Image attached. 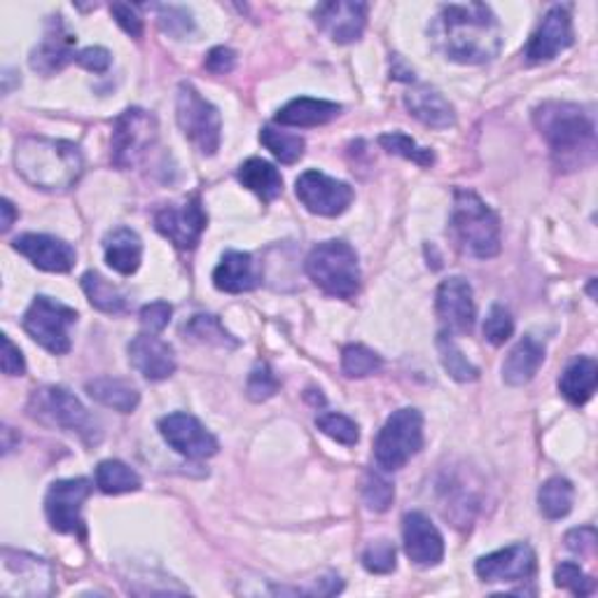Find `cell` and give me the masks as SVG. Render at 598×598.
Wrapping results in <instances>:
<instances>
[{
  "mask_svg": "<svg viewBox=\"0 0 598 598\" xmlns=\"http://www.w3.org/2000/svg\"><path fill=\"white\" fill-rule=\"evenodd\" d=\"M12 248L22 253L24 258L43 271L52 273H66L75 267L78 253L71 244H66L63 238L49 236V234H22L12 242Z\"/></svg>",
  "mask_w": 598,
  "mask_h": 598,
  "instance_id": "ffe728a7",
  "label": "cell"
},
{
  "mask_svg": "<svg viewBox=\"0 0 598 598\" xmlns=\"http://www.w3.org/2000/svg\"><path fill=\"white\" fill-rule=\"evenodd\" d=\"M14 166L28 185L45 192H66L82 178L84 157L75 143L26 136L14 148Z\"/></svg>",
  "mask_w": 598,
  "mask_h": 598,
  "instance_id": "3957f363",
  "label": "cell"
},
{
  "mask_svg": "<svg viewBox=\"0 0 598 598\" xmlns=\"http://www.w3.org/2000/svg\"><path fill=\"white\" fill-rule=\"evenodd\" d=\"M92 482L82 480V477L78 480H59L49 486L45 495V515L57 533L84 538L82 507L92 495Z\"/></svg>",
  "mask_w": 598,
  "mask_h": 598,
  "instance_id": "8fae6325",
  "label": "cell"
},
{
  "mask_svg": "<svg viewBox=\"0 0 598 598\" xmlns=\"http://www.w3.org/2000/svg\"><path fill=\"white\" fill-rule=\"evenodd\" d=\"M75 61L92 73H106L110 68L113 57L106 47H87V49H82V52H78Z\"/></svg>",
  "mask_w": 598,
  "mask_h": 598,
  "instance_id": "681fc988",
  "label": "cell"
},
{
  "mask_svg": "<svg viewBox=\"0 0 598 598\" xmlns=\"http://www.w3.org/2000/svg\"><path fill=\"white\" fill-rule=\"evenodd\" d=\"M31 417L47 421L68 433H78L87 442H94L96 437V423L92 414L84 409V404L73 396L71 390L61 386H49L43 390H36L31 398Z\"/></svg>",
  "mask_w": 598,
  "mask_h": 598,
  "instance_id": "30bf717a",
  "label": "cell"
},
{
  "mask_svg": "<svg viewBox=\"0 0 598 598\" xmlns=\"http://www.w3.org/2000/svg\"><path fill=\"white\" fill-rule=\"evenodd\" d=\"M171 314H174V309H171L168 302H152V304L143 306V312H141L143 328L152 335L162 332L168 326Z\"/></svg>",
  "mask_w": 598,
  "mask_h": 598,
  "instance_id": "c3c4849f",
  "label": "cell"
},
{
  "mask_svg": "<svg viewBox=\"0 0 598 598\" xmlns=\"http://www.w3.org/2000/svg\"><path fill=\"white\" fill-rule=\"evenodd\" d=\"M75 36L66 28L61 16H52V22L47 24V31L43 40L33 47L31 52V68L40 75H55L63 68L75 61Z\"/></svg>",
  "mask_w": 598,
  "mask_h": 598,
  "instance_id": "44dd1931",
  "label": "cell"
},
{
  "mask_svg": "<svg viewBox=\"0 0 598 598\" xmlns=\"http://www.w3.org/2000/svg\"><path fill=\"white\" fill-rule=\"evenodd\" d=\"M566 547L575 554H591L596 547V528L594 526H579L566 533Z\"/></svg>",
  "mask_w": 598,
  "mask_h": 598,
  "instance_id": "f907efd6",
  "label": "cell"
},
{
  "mask_svg": "<svg viewBox=\"0 0 598 598\" xmlns=\"http://www.w3.org/2000/svg\"><path fill=\"white\" fill-rule=\"evenodd\" d=\"M423 447V417L419 409L404 407L392 412L374 444V460L384 472L404 468Z\"/></svg>",
  "mask_w": 598,
  "mask_h": 598,
  "instance_id": "8992f818",
  "label": "cell"
},
{
  "mask_svg": "<svg viewBox=\"0 0 598 598\" xmlns=\"http://www.w3.org/2000/svg\"><path fill=\"white\" fill-rule=\"evenodd\" d=\"M176 117L185 139L190 141L201 155H215L222 136L220 110L211 101L203 98L192 84H180L178 87Z\"/></svg>",
  "mask_w": 598,
  "mask_h": 598,
  "instance_id": "ba28073f",
  "label": "cell"
},
{
  "mask_svg": "<svg viewBox=\"0 0 598 598\" xmlns=\"http://www.w3.org/2000/svg\"><path fill=\"white\" fill-rule=\"evenodd\" d=\"M431 38L444 59L466 66L486 63L503 47L499 16L484 3L442 5L431 24Z\"/></svg>",
  "mask_w": 598,
  "mask_h": 598,
  "instance_id": "6da1fadb",
  "label": "cell"
},
{
  "mask_svg": "<svg viewBox=\"0 0 598 598\" xmlns=\"http://www.w3.org/2000/svg\"><path fill=\"white\" fill-rule=\"evenodd\" d=\"M82 290H84V295H87L90 304L98 312H104V314L127 312V297L122 295V290L115 288L110 281H106L96 271L84 273Z\"/></svg>",
  "mask_w": 598,
  "mask_h": 598,
  "instance_id": "d6a6232c",
  "label": "cell"
},
{
  "mask_svg": "<svg viewBox=\"0 0 598 598\" xmlns=\"http://www.w3.org/2000/svg\"><path fill=\"white\" fill-rule=\"evenodd\" d=\"M157 117L143 108H127L115 117L110 139V162L117 168L141 164L157 141Z\"/></svg>",
  "mask_w": 598,
  "mask_h": 598,
  "instance_id": "52a82bcc",
  "label": "cell"
},
{
  "mask_svg": "<svg viewBox=\"0 0 598 598\" xmlns=\"http://www.w3.org/2000/svg\"><path fill=\"white\" fill-rule=\"evenodd\" d=\"M316 425L320 433H326L328 437H332L339 444H347V447H353L361 439V431H357L355 421H351L344 414H320L316 419Z\"/></svg>",
  "mask_w": 598,
  "mask_h": 598,
  "instance_id": "ab89813d",
  "label": "cell"
},
{
  "mask_svg": "<svg viewBox=\"0 0 598 598\" xmlns=\"http://www.w3.org/2000/svg\"><path fill=\"white\" fill-rule=\"evenodd\" d=\"M596 379H598V367L594 357H577V361H573L568 370L563 372V377L559 379L561 396L571 404H577V407L585 404L594 396Z\"/></svg>",
  "mask_w": 598,
  "mask_h": 598,
  "instance_id": "f546056e",
  "label": "cell"
},
{
  "mask_svg": "<svg viewBox=\"0 0 598 598\" xmlns=\"http://www.w3.org/2000/svg\"><path fill=\"white\" fill-rule=\"evenodd\" d=\"M160 433L171 449L187 458H211L218 454L215 435L197 417L176 412L160 421Z\"/></svg>",
  "mask_w": 598,
  "mask_h": 598,
  "instance_id": "9a60e30c",
  "label": "cell"
},
{
  "mask_svg": "<svg viewBox=\"0 0 598 598\" xmlns=\"http://www.w3.org/2000/svg\"><path fill=\"white\" fill-rule=\"evenodd\" d=\"M306 273L323 290L337 300H353L361 293V265L357 253L347 242H323L309 258H306Z\"/></svg>",
  "mask_w": 598,
  "mask_h": 598,
  "instance_id": "5b68a950",
  "label": "cell"
},
{
  "mask_svg": "<svg viewBox=\"0 0 598 598\" xmlns=\"http://www.w3.org/2000/svg\"><path fill=\"white\" fill-rule=\"evenodd\" d=\"M295 192L306 211L323 218L341 215L349 211L353 201L351 185L320 174V171H306V174H302L295 183Z\"/></svg>",
  "mask_w": 598,
  "mask_h": 598,
  "instance_id": "4fadbf2b",
  "label": "cell"
},
{
  "mask_svg": "<svg viewBox=\"0 0 598 598\" xmlns=\"http://www.w3.org/2000/svg\"><path fill=\"white\" fill-rule=\"evenodd\" d=\"M341 106L323 98H293L277 113V122L283 127H323L339 117Z\"/></svg>",
  "mask_w": 598,
  "mask_h": 598,
  "instance_id": "484cf974",
  "label": "cell"
},
{
  "mask_svg": "<svg viewBox=\"0 0 598 598\" xmlns=\"http://www.w3.org/2000/svg\"><path fill=\"white\" fill-rule=\"evenodd\" d=\"M390 78L392 80H402V82H417L412 68H407V63L400 57H392V66H390Z\"/></svg>",
  "mask_w": 598,
  "mask_h": 598,
  "instance_id": "db71d44e",
  "label": "cell"
},
{
  "mask_svg": "<svg viewBox=\"0 0 598 598\" xmlns=\"http://www.w3.org/2000/svg\"><path fill=\"white\" fill-rule=\"evenodd\" d=\"M262 277L258 262L250 253H242V250H230L222 255L220 265L213 271V285L222 293L230 295H242V293H250L260 285Z\"/></svg>",
  "mask_w": 598,
  "mask_h": 598,
  "instance_id": "cb8c5ba5",
  "label": "cell"
},
{
  "mask_svg": "<svg viewBox=\"0 0 598 598\" xmlns=\"http://www.w3.org/2000/svg\"><path fill=\"white\" fill-rule=\"evenodd\" d=\"M3 566L8 577L3 583L5 596H49L55 589V571L45 559L26 552H3Z\"/></svg>",
  "mask_w": 598,
  "mask_h": 598,
  "instance_id": "5bb4252c",
  "label": "cell"
},
{
  "mask_svg": "<svg viewBox=\"0 0 598 598\" xmlns=\"http://www.w3.org/2000/svg\"><path fill=\"white\" fill-rule=\"evenodd\" d=\"M437 351H439V361L444 365V370L449 372V377L460 382V384H468V382H477L480 379V370H477L468 357L464 355V351L458 349V344L454 341L452 332H442L437 337Z\"/></svg>",
  "mask_w": 598,
  "mask_h": 598,
  "instance_id": "e575fe53",
  "label": "cell"
},
{
  "mask_svg": "<svg viewBox=\"0 0 598 598\" xmlns=\"http://www.w3.org/2000/svg\"><path fill=\"white\" fill-rule=\"evenodd\" d=\"M452 232L460 250L477 260H489L501 253V220L495 211L470 190L454 192Z\"/></svg>",
  "mask_w": 598,
  "mask_h": 598,
  "instance_id": "277c9868",
  "label": "cell"
},
{
  "mask_svg": "<svg viewBox=\"0 0 598 598\" xmlns=\"http://www.w3.org/2000/svg\"><path fill=\"white\" fill-rule=\"evenodd\" d=\"M575 43V33H573V20L568 8H552L542 16L540 26L531 36L526 45L524 57L528 63H542V61H552L559 57L563 49H568Z\"/></svg>",
  "mask_w": 598,
  "mask_h": 598,
  "instance_id": "e0dca14e",
  "label": "cell"
},
{
  "mask_svg": "<svg viewBox=\"0 0 598 598\" xmlns=\"http://www.w3.org/2000/svg\"><path fill=\"white\" fill-rule=\"evenodd\" d=\"M87 392L90 398H94L104 407L115 409L119 414H131L141 402V392L125 379L98 377L94 382H87Z\"/></svg>",
  "mask_w": 598,
  "mask_h": 598,
  "instance_id": "4dcf8cb0",
  "label": "cell"
},
{
  "mask_svg": "<svg viewBox=\"0 0 598 598\" xmlns=\"http://www.w3.org/2000/svg\"><path fill=\"white\" fill-rule=\"evenodd\" d=\"M157 12H160V26L168 33V36L183 40L195 31V20L190 10L178 8V5H160Z\"/></svg>",
  "mask_w": 598,
  "mask_h": 598,
  "instance_id": "7bdbcfd3",
  "label": "cell"
},
{
  "mask_svg": "<svg viewBox=\"0 0 598 598\" xmlns=\"http://www.w3.org/2000/svg\"><path fill=\"white\" fill-rule=\"evenodd\" d=\"M573 499H575V489L566 477H552V480H547L538 491L540 512L542 517L550 521L566 517L573 509Z\"/></svg>",
  "mask_w": 598,
  "mask_h": 598,
  "instance_id": "1f68e13d",
  "label": "cell"
},
{
  "mask_svg": "<svg viewBox=\"0 0 598 598\" xmlns=\"http://www.w3.org/2000/svg\"><path fill=\"white\" fill-rule=\"evenodd\" d=\"M404 106L409 115H414L425 127L449 129L456 125L454 106L431 84H417V87L409 90L404 94Z\"/></svg>",
  "mask_w": 598,
  "mask_h": 598,
  "instance_id": "d4e9b609",
  "label": "cell"
},
{
  "mask_svg": "<svg viewBox=\"0 0 598 598\" xmlns=\"http://www.w3.org/2000/svg\"><path fill=\"white\" fill-rule=\"evenodd\" d=\"M404 552L417 566L431 568L444 559V540L437 526L423 512H407L402 519Z\"/></svg>",
  "mask_w": 598,
  "mask_h": 598,
  "instance_id": "7402d4cb",
  "label": "cell"
},
{
  "mask_svg": "<svg viewBox=\"0 0 598 598\" xmlns=\"http://www.w3.org/2000/svg\"><path fill=\"white\" fill-rule=\"evenodd\" d=\"M474 573L484 583H524L536 573V552L524 542L509 544L505 550L477 559Z\"/></svg>",
  "mask_w": 598,
  "mask_h": 598,
  "instance_id": "ac0fdd59",
  "label": "cell"
},
{
  "mask_svg": "<svg viewBox=\"0 0 598 598\" xmlns=\"http://www.w3.org/2000/svg\"><path fill=\"white\" fill-rule=\"evenodd\" d=\"M363 499L370 509L386 512L392 505V499H396V489L382 474H370L363 489Z\"/></svg>",
  "mask_w": 598,
  "mask_h": 598,
  "instance_id": "bcb514c9",
  "label": "cell"
},
{
  "mask_svg": "<svg viewBox=\"0 0 598 598\" xmlns=\"http://www.w3.org/2000/svg\"><path fill=\"white\" fill-rule=\"evenodd\" d=\"M0 211H3V222H0V225H3V232H8L14 225V218H16L12 201L3 199V203H0Z\"/></svg>",
  "mask_w": 598,
  "mask_h": 598,
  "instance_id": "11a10c76",
  "label": "cell"
},
{
  "mask_svg": "<svg viewBox=\"0 0 598 598\" xmlns=\"http://www.w3.org/2000/svg\"><path fill=\"white\" fill-rule=\"evenodd\" d=\"M542 363H544V349L540 341H536L533 337H524L505 357L503 382L507 386H526L536 377Z\"/></svg>",
  "mask_w": 598,
  "mask_h": 598,
  "instance_id": "83f0119b",
  "label": "cell"
},
{
  "mask_svg": "<svg viewBox=\"0 0 598 598\" xmlns=\"http://www.w3.org/2000/svg\"><path fill=\"white\" fill-rule=\"evenodd\" d=\"M75 323V309L45 295H38L33 300L24 314L26 335L33 341H38L45 351L55 355H63L71 351V335H68V330H71Z\"/></svg>",
  "mask_w": 598,
  "mask_h": 598,
  "instance_id": "9c48e42d",
  "label": "cell"
},
{
  "mask_svg": "<svg viewBox=\"0 0 598 598\" xmlns=\"http://www.w3.org/2000/svg\"><path fill=\"white\" fill-rule=\"evenodd\" d=\"M246 392L253 402H265L269 398H273L279 392V379L277 374L271 372V367L267 363H258L253 367L248 384H246Z\"/></svg>",
  "mask_w": 598,
  "mask_h": 598,
  "instance_id": "60d3db41",
  "label": "cell"
},
{
  "mask_svg": "<svg viewBox=\"0 0 598 598\" xmlns=\"http://www.w3.org/2000/svg\"><path fill=\"white\" fill-rule=\"evenodd\" d=\"M3 372L8 377H22L26 372L22 351L12 344V339L8 335H3Z\"/></svg>",
  "mask_w": 598,
  "mask_h": 598,
  "instance_id": "f5cc1de1",
  "label": "cell"
},
{
  "mask_svg": "<svg viewBox=\"0 0 598 598\" xmlns=\"http://www.w3.org/2000/svg\"><path fill=\"white\" fill-rule=\"evenodd\" d=\"M533 122L561 171L585 168L596 160V125L585 108L563 101H547L536 108Z\"/></svg>",
  "mask_w": 598,
  "mask_h": 598,
  "instance_id": "7a4b0ae2",
  "label": "cell"
},
{
  "mask_svg": "<svg viewBox=\"0 0 598 598\" xmlns=\"http://www.w3.org/2000/svg\"><path fill=\"white\" fill-rule=\"evenodd\" d=\"M207 225L209 215L203 211L199 197H190L180 203H168V207L155 213L157 232L178 250H195Z\"/></svg>",
  "mask_w": 598,
  "mask_h": 598,
  "instance_id": "7c38bea8",
  "label": "cell"
},
{
  "mask_svg": "<svg viewBox=\"0 0 598 598\" xmlns=\"http://www.w3.org/2000/svg\"><path fill=\"white\" fill-rule=\"evenodd\" d=\"M260 141L281 164H295L304 157L306 143L297 133L281 131L277 127H265L260 131Z\"/></svg>",
  "mask_w": 598,
  "mask_h": 598,
  "instance_id": "d590c367",
  "label": "cell"
},
{
  "mask_svg": "<svg viewBox=\"0 0 598 598\" xmlns=\"http://www.w3.org/2000/svg\"><path fill=\"white\" fill-rule=\"evenodd\" d=\"M96 486L108 495L131 493L141 489V477L122 460H104L96 468Z\"/></svg>",
  "mask_w": 598,
  "mask_h": 598,
  "instance_id": "836d02e7",
  "label": "cell"
},
{
  "mask_svg": "<svg viewBox=\"0 0 598 598\" xmlns=\"http://www.w3.org/2000/svg\"><path fill=\"white\" fill-rule=\"evenodd\" d=\"M363 566L370 573H377V575L396 571V547H392V542L388 540L370 542L367 550L363 552Z\"/></svg>",
  "mask_w": 598,
  "mask_h": 598,
  "instance_id": "ee69618b",
  "label": "cell"
},
{
  "mask_svg": "<svg viewBox=\"0 0 598 598\" xmlns=\"http://www.w3.org/2000/svg\"><path fill=\"white\" fill-rule=\"evenodd\" d=\"M515 332V320H512L509 312L501 304H493L491 312L484 320V337L493 347H501Z\"/></svg>",
  "mask_w": 598,
  "mask_h": 598,
  "instance_id": "f6af8a7d",
  "label": "cell"
},
{
  "mask_svg": "<svg viewBox=\"0 0 598 598\" xmlns=\"http://www.w3.org/2000/svg\"><path fill=\"white\" fill-rule=\"evenodd\" d=\"M203 66H207V71L213 75L232 73L234 66H236V52H232L230 47H213Z\"/></svg>",
  "mask_w": 598,
  "mask_h": 598,
  "instance_id": "816d5d0a",
  "label": "cell"
},
{
  "mask_svg": "<svg viewBox=\"0 0 598 598\" xmlns=\"http://www.w3.org/2000/svg\"><path fill=\"white\" fill-rule=\"evenodd\" d=\"M379 145L390 152V155L404 157L409 162H414L419 166H433L435 164V152L431 148H421L412 136L400 133V131H390L384 133L379 139Z\"/></svg>",
  "mask_w": 598,
  "mask_h": 598,
  "instance_id": "74e56055",
  "label": "cell"
},
{
  "mask_svg": "<svg viewBox=\"0 0 598 598\" xmlns=\"http://www.w3.org/2000/svg\"><path fill=\"white\" fill-rule=\"evenodd\" d=\"M129 363L148 382H164L176 372V353L164 339L145 332L131 339Z\"/></svg>",
  "mask_w": 598,
  "mask_h": 598,
  "instance_id": "603a6c76",
  "label": "cell"
},
{
  "mask_svg": "<svg viewBox=\"0 0 598 598\" xmlns=\"http://www.w3.org/2000/svg\"><path fill=\"white\" fill-rule=\"evenodd\" d=\"M236 178H238V183L248 187L250 192H255L267 203L283 192V178L279 174V168L260 157H250L242 166H238Z\"/></svg>",
  "mask_w": 598,
  "mask_h": 598,
  "instance_id": "f1b7e54d",
  "label": "cell"
},
{
  "mask_svg": "<svg viewBox=\"0 0 598 598\" xmlns=\"http://www.w3.org/2000/svg\"><path fill=\"white\" fill-rule=\"evenodd\" d=\"M106 262L122 277H131L139 271L143 260V242L141 236L129 227H117L104 238Z\"/></svg>",
  "mask_w": 598,
  "mask_h": 598,
  "instance_id": "4316f807",
  "label": "cell"
},
{
  "mask_svg": "<svg viewBox=\"0 0 598 598\" xmlns=\"http://www.w3.org/2000/svg\"><path fill=\"white\" fill-rule=\"evenodd\" d=\"M554 579H556V587L568 589L575 596H589L596 589L594 579L583 568H579L577 563H571V561L561 563L554 573Z\"/></svg>",
  "mask_w": 598,
  "mask_h": 598,
  "instance_id": "b9f144b4",
  "label": "cell"
},
{
  "mask_svg": "<svg viewBox=\"0 0 598 598\" xmlns=\"http://www.w3.org/2000/svg\"><path fill=\"white\" fill-rule=\"evenodd\" d=\"M185 332L203 344H215V347H238V341L222 328V323L215 316H195L185 326Z\"/></svg>",
  "mask_w": 598,
  "mask_h": 598,
  "instance_id": "f35d334b",
  "label": "cell"
},
{
  "mask_svg": "<svg viewBox=\"0 0 598 598\" xmlns=\"http://www.w3.org/2000/svg\"><path fill=\"white\" fill-rule=\"evenodd\" d=\"M382 367V355L363 344H351L341 351V372H344L349 379L372 377V374H377Z\"/></svg>",
  "mask_w": 598,
  "mask_h": 598,
  "instance_id": "8d00e7d4",
  "label": "cell"
},
{
  "mask_svg": "<svg viewBox=\"0 0 598 598\" xmlns=\"http://www.w3.org/2000/svg\"><path fill=\"white\" fill-rule=\"evenodd\" d=\"M437 316L449 332H460V335L472 332L477 306H474L472 285L466 279L452 277L447 281H442V285L437 288Z\"/></svg>",
  "mask_w": 598,
  "mask_h": 598,
  "instance_id": "d6986e66",
  "label": "cell"
},
{
  "mask_svg": "<svg viewBox=\"0 0 598 598\" xmlns=\"http://www.w3.org/2000/svg\"><path fill=\"white\" fill-rule=\"evenodd\" d=\"M367 3H355V0H332V3H320L314 10L316 26L326 36L339 45L357 43L363 38L367 26Z\"/></svg>",
  "mask_w": 598,
  "mask_h": 598,
  "instance_id": "2e32d148",
  "label": "cell"
},
{
  "mask_svg": "<svg viewBox=\"0 0 598 598\" xmlns=\"http://www.w3.org/2000/svg\"><path fill=\"white\" fill-rule=\"evenodd\" d=\"M110 12L115 16V22L119 24V28H122L127 36H131V38L143 36V20L139 14V8L127 5V3H113Z\"/></svg>",
  "mask_w": 598,
  "mask_h": 598,
  "instance_id": "7dc6e473",
  "label": "cell"
}]
</instances>
